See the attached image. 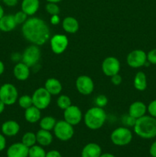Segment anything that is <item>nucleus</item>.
<instances>
[{
    "instance_id": "1",
    "label": "nucleus",
    "mask_w": 156,
    "mask_h": 157,
    "mask_svg": "<svg viewBox=\"0 0 156 157\" xmlns=\"http://www.w3.org/2000/svg\"><path fill=\"white\" fill-rule=\"evenodd\" d=\"M21 32L27 41L38 46L45 44L50 35L47 23L43 19L36 17L27 19L22 25Z\"/></svg>"
},
{
    "instance_id": "2",
    "label": "nucleus",
    "mask_w": 156,
    "mask_h": 157,
    "mask_svg": "<svg viewBox=\"0 0 156 157\" xmlns=\"http://www.w3.org/2000/svg\"><path fill=\"white\" fill-rule=\"evenodd\" d=\"M134 132L143 139H151L156 136V119L153 117L143 116L136 120Z\"/></svg>"
},
{
    "instance_id": "3",
    "label": "nucleus",
    "mask_w": 156,
    "mask_h": 157,
    "mask_svg": "<svg viewBox=\"0 0 156 157\" xmlns=\"http://www.w3.org/2000/svg\"><path fill=\"white\" fill-rule=\"evenodd\" d=\"M106 113L102 107H94L89 109L84 115V122L86 126L90 130L100 129L105 124Z\"/></svg>"
},
{
    "instance_id": "4",
    "label": "nucleus",
    "mask_w": 156,
    "mask_h": 157,
    "mask_svg": "<svg viewBox=\"0 0 156 157\" xmlns=\"http://www.w3.org/2000/svg\"><path fill=\"white\" fill-rule=\"evenodd\" d=\"M110 139L114 145L123 147L131 143L132 133L127 127H118L112 132Z\"/></svg>"
},
{
    "instance_id": "5",
    "label": "nucleus",
    "mask_w": 156,
    "mask_h": 157,
    "mask_svg": "<svg viewBox=\"0 0 156 157\" xmlns=\"http://www.w3.org/2000/svg\"><path fill=\"white\" fill-rule=\"evenodd\" d=\"M18 99V92L15 85L10 83H6L0 86V100L6 105H13Z\"/></svg>"
},
{
    "instance_id": "6",
    "label": "nucleus",
    "mask_w": 156,
    "mask_h": 157,
    "mask_svg": "<svg viewBox=\"0 0 156 157\" xmlns=\"http://www.w3.org/2000/svg\"><path fill=\"white\" fill-rule=\"evenodd\" d=\"M54 133L58 140L61 141H67L73 137L74 134V130L71 124L64 120V121H57L54 127Z\"/></svg>"
},
{
    "instance_id": "7",
    "label": "nucleus",
    "mask_w": 156,
    "mask_h": 157,
    "mask_svg": "<svg viewBox=\"0 0 156 157\" xmlns=\"http://www.w3.org/2000/svg\"><path fill=\"white\" fill-rule=\"evenodd\" d=\"M32 98L33 105L41 110L47 108L51 101V94L44 87H39L35 90Z\"/></svg>"
},
{
    "instance_id": "8",
    "label": "nucleus",
    "mask_w": 156,
    "mask_h": 157,
    "mask_svg": "<svg viewBox=\"0 0 156 157\" xmlns=\"http://www.w3.org/2000/svg\"><path fill=\"white\" fill-rule=\"evenodd\" d=\"M40 58H41V50L38 46L35 44H32L26 48L21 55L22 62L29 67H35L36 64H38Z\"/></svg>"
},
{
    "instance_id": "9",
    "label": "nucleus",
    "mask_w": 156,
    "mask_h": 157,
    "mask_svg": "<svg viewBox=\"0 0 156 157\" xmlns=\"http://www.w3.org/2000/svg\"><path fill=\"white\" fill-rule=\"evenodd\" d=\"M120 67V62L115 57H107L102 63V72L108 77H112L119 74Z\"/></svg>"
},
{
    "instance_id": "10",
    "label": "nucleus",
    "mask_w": 156,
    "mask_h": 157,
    "mask_svg": "<svg viewBox=\"0 0 156 157\" xmlns=\"http://www.w3.org/2000/svg\"><path fill=\"white\" fill-rule=\"evenodd\" d=\"M147 61V55L142 50H134L130 52L126 58L127 64L133 68H139L144 66Z\"/></svg>"
},
{
    "instance_id": "11",
    "label": "nucleus",
    "mask_w": 156,
    "mask_h": 157,
    "mask_svg": "<svg viewBox=\"0 0 156 157\" xmlns=\"http://www.w3.org/2000/svg\"><path fill=\"white\" fill-rule=\"evenodd\" d=\"M76 87L81 94L89 95L93 91L94 84L91 78L87 75H81L76 78Z\"/></svg>"
},
{
    "instance_id": "12",
    "label": "nucleus",
    "mask_w": 156,
    "mask_h": 157,
    "mask_svg": "<svg viewBox=\"0 0 156 157\" xmlns=\"http://www.w3.org/2000/svg\"><path fill=\"white\" fill-rule=\"evenodd\" d=\"M82 112L80 109L75 105H70L64 111V121L72 126L77 125L82 121Z\"/></svg>"
},
{
    "instance_id": "13",
    "label": "nucleus",
    "mask_w": 156,
    "mask_h": 157,
    "mask_svg": "<svg viewBox=\"0 0 156 157\" xmlns=\"http://www.w3.org/2000/svg\"><path fill=\"white\" fill-rule=\"evenodd\" d=\"M68 42V38L66 35L60 34L54 35L50 39V48L52 52L56 55L62 54L67 49Z\"/></svg>"
},
{
    "instance_id": "14",
    "label": "nucleus",
    "mask_w": 156,
    "mask_h": 157,
    "mask_svg": "<svg viewBox=\"0 0 156 157\" xmlns=\"http://www.w3.org/2000/svg\"><path fill=\"white\" fill-rule=\"evenodd\" d=\"M29 148L22 143H15L8 148L7 157H28Z\"/></svg>"
},
{
    "instance_id": "15",
    "label": "nucleus",
    "mask_w": 156,
    "mask_h": 157,
    "mask_svg": "<svg viewBox=\"0 0 156 157\" xmlns=\"http://www.w3.org/2000/svg\"><path fill=\"white\" fill-rule=\"evenodd\" d=\"M13 75L15 78L18 81H26L30 75L29 67L22 61L17 63L13 68Z\"/></svg>"
},
{
    "instance_id": "16",
    "label": "nucleus",
    "mask_w": 156,
    "mask_h": 157,
    "mask_svg": "<svg viewBox=\"0 0 156 157\" xmlns=\"http://www.w3.org/2000/svg\"><path fill=\"white\" fill-rule=\"evenodd\" d=\"M2 133L6 136H14L18 133L20 130V126L16 121H7L2 124Z\"/></svg>"
},
{
    "instance_id": "17",
    "label": "nucleus",
    "mask_w": 156,
    "mask_h": 157,
    "mask_svg": "<svg viewBox=\"0 0 156 157\" xmlns=\"http://www.w3.org/2000/svg\"><path fill=\"white\" fill-rule=\"evenodd\" d=\"M146 110L147 107L144 103L141 101H136L130 105L129 109H128V115L136 119H139L145 116Z\"/></svg>"
},
{
    "instance_id": "18",
    "label": "nucleus",
    "mask_w": 156,
    "mask_h": 157,
    "mask_svg": "<svg viewBox=\"0 0 156 157\" xmlns=\"http://www.w3.org/2000/svg\"><path fill=\"white\" fill-rule=\"evenodd\" d=\"M102 154V149L95 143H90L83 148L81 157H99Z\"/></svg>"
},
{
    "instance_id": "19",
    "label": "nucleus",
    "mask_w": 156,
    "mask_h": 157,
    "mask_svg": "<svg viewBox=\"0 0 156 157\" xmlns=\"http://www.w3.org/2000/svg\"><path fill=\"white\" fill-rule=\"evenodd\" d=\"M17 24L14 18V15H4L0 19V31L9 32L15 29Z\"/></svg>"
},
{
    "instance_id": "20",
    "label": "nucleus",
    "mask_w": 156,
    "mask_h": 157,
    "mask_svg": "<svg viewBox=\"0 0 156 157\" xmlns=\"http://www.w3.org/2000/svg\"><path fill=\"white\" fill-rule=\"evenodd\" d=\"M39 0H22L21 11L25 12L28 15H33L39 9Z\"/></svg>"
},
{
    "instance_id": "21",
    "label": "nucleus",
    "mask_w": 156,
    "mask_h": 157,
    "mask_svg": "<svg viewBox=\"0 0 156 157\" xmlns=\"http://www.w3.org/2000/svg\"><path fill=\"white\" fill-rule=\"evenodd\" d=\"M44 88L51 95H58L62 90V84L56 78H50L46 81Z\"/></svg>"
},
{
    "instance_id": "22",
    "label": "nucleus",
    "mask_w": 156,
    "mask_h": 157,
    "mask_svg": "<svg viewBox=\"0 0 156 157\" xmlns=\"http://www.w3.org/2000/svg\"><path fill=\"white\" fill-rule=\"evenodd\" d=\"M37 143L41 147H47L53 141V136L50 131L41 129L36 133Z\"/></svg>"
},
{
    "instance_id": "23",
    "label": "nucleus",
    "mask_w": 156,
    "mask_h": 157,
    "mask_svg": "<svg viewBox=\"0 0 156 157\" xmlns=\"http://www.w3.org/2000/svg\"><path fill=\"white\" fill-rule=\"evenodd\" d=\"M41 110L32 105V107L25 109L24 111V118L26 121L31 124H35L41 120Z\"/></svg>"
},
{
    "instance_id": "24",
    "label": "nucleus",
    "mask_w": 156,
    "mask_h": 157,
    "mask_svg": "<svg viewBox=\"0 0 156 157\" xmlns=\"http://www.w3.org/2000/svg\"><path fill=\"white\" fill-rule=\"evenodd\" d=\"M62 27L66 32L70 34L76 33L79 29V22L75 18L71 16L66 17L62 22Z\"/></svg>"
},
{
    "instance_id": "25",
    "label": "nucleus",
    "mask_w": 156,
    "mask_h": 157,
    "mask_svg": "<svg viewBox=\"0 0 156 157\" xmlns=\"http://www.w3.org/2000/svg\"><path fill=\"white\" fill-rule=\"evenodd\" d=\"M134 87L136 90H145L147 87V80L146 76L142 71L138 72L134 78Z\"/></svg>"
},
{
    "instance_id": "26",
    "label": "nucleus",
    "mask_w": 156,
    "mask_h": 157,
    "mask_svg": "<svg viewBox=\"0 0 156 157\" xmlns=\"http://www.w3.org/2000/svg\"><path fill=\"white\" fill-rule=\"evenodd\" d=\"M39 125L41 129L45 130H48L50 131L51 130H54L55 124H56L57 121L55 118L52 117H44L42 119L40 120Z\"/></svg>"
},
{
    "instance_id": "27",
    "label": "nucleus",
    "mask_w": 156,
    "mask_h": 157,
    "mask_svg": "<svg viewBox=\"0 0 156 157\" xmlns=\"http://www.w3.org/2000/svg\"><path fill=\"white\" fill-rule=\"evenodd\" d=\"M21 143L28 148L33 147L37 143L36 134L34 133L33 132H27L23 135L22 138H21Z\"/></svg>"
},
{
    "instance_id": "28",
    "label": "nucleus",
    "mask_w": 156,
    "mask_h": 157,
    "mask_svg": "<svg viewBox=\"0 0 156 157\" xmlns=\"http://www.w3.org/2000/svg\"><path fill=\"white\" fill-rule=\"evenodd\" d=\"M46 152L41 146L34 145L29 148L28 157H45Z\"/></svg>"
},
{
    "instance_id": "29",
    "label": "nucleus",
    "mask_w": 156,
    "mask_h": 157,
    "mask_svg": "<svg viewBox=\"0 0 156 157\" xmlns=\"http://www.w3.org/2000/svg\"><path fill=\"white\" fill-rule=\"evenodd\" d=\"M57 105L59 108L62 109V110H65L67 107H70L71 104V100L67 95H61L59 98L57 100Z\"/></svg>"
},
{
    "instance_id": "30",
    "label": "nucleus",
    "mask_w": 156,
    "mask_h": 157,
    "mask_svg": "<svg viewBox=\"0 0 156 157\" xmlns=\"http://www.w3.org/2000/svg\"><path fill=\"white\" fill-rule=\"evenodd\" d=\"M18 104L20 107L23 109H27L28 107H32L33 105V101H32V98L29 95H22L18 99Z\"/></svg>"
},
{
    "instance_id": "31",
    "label": "nucleus",
    "mask_w": 156,
    "mask_h": 157,
    "mask_svg": "<svg viewBox=\"0 0 156 157\" xmlns=\"http://www.w3.org/2000/svg\"><path fill=\"white\" fill-rule=\"evenodd\" d=\"M45 9L50 15H56L60 13V8L57 3L48 2L46 5Z\"/></svg>"
},
{
    "instance_id": "32",
    "label": "nucleus",
    "mask_w": 156,
    "mask_h": 157,
    "mask_svg": "<svg viewBox=\"0 0 156 157\" xmlns=\"http://www.w3.org/2000/svg\"><path fill=\"white\" fill-rule=\"evenodd\" d=\"M14 18L17 25L24 24L28 19V15L23 11H19L14 15Z\"/></svg>"
},
{
    "instance_id": "33",
    "label": "nucleus",
    "mask_w": 156,
    "mask_h": 157,
    "mask_svg": "<svg viewBox=\"0 0 156 157\" xmlns=\"http://www.w3.org/2000/svg\"><path fill=\"white\" fill-rule=\"evenodd\" d=\"M95 104H96V107H104L105 106H106V104H108V99H107L105 95L100 94L99 96H97V98L95 100Z\"/></svg>"
},
{
    "instance_id": "34",
    "label": "nucleus",
    "mask_w": 156,
    "mask_h": 157,
    "mask_svg": "<svg viewBox=\"0 0 156 157\" xmlns=\"http://www.w3.org/2000/svg\"><path fill=\"white\" fill-rule=\"evenodd\" d=\"M136 118L132 117L130 115H128V116H125L122 119V121H123V124H125V126H129V127H134L135 124L136 122Z\"/></svg>"
},
{
    "instance_id": "35",
    "label": "nucleus",
    "mask_w": 156,
    "mask_h": 157,
    "mask_svg": "<svg viewBox=\"0 0 156 157\" xmlns=\"http://www.w3.org/2000/svg\"><path fill=\"white\" fill-rule=\"evenodd\" d=\"M147 61L151 64H156V49L150 51L147 55Z\"/></svg>"
},
{
    "instance_id": "36",
    "label": "nucleus",
    "mask_w": 156,
    "mask_h": 157,
    "mask_svg": "<svg viewBox=\"0 0 156 157\" xmlns=\"http://www.w3.org/2000/svg\"><path fill=\"white\" fill-rule=\"evenodd\" d=\"M148 110L150 115L153 117H156V100L151 101L148 107Z\"/></svg>"
},
{
    "instance_id": "37",
    "label": "nucleus",
    "mask_w": 156,
    "mask_h": 157,
    "mask_svg": "<svg viewBox=\"0 0 156 157\" xmlns=\"http://www.w3.org/2000/svg\"><path fill=\"white\" fill-rule=\"evenodd\" d=\"M111 81L114 85H119L122 82V77L119 74L113 75V76L111 77Z\"/></svg>"
},
{
    "instance_id": "38",
    "label": "nucleus",
    "mask_w": 156,
    "mask_h": 157,
    "mask_svg": "<svg viewBox=\"0 0 156 157\" xmlns=\"http://www.w3.org/2000/svg\"><path fill=\"white\" fill-rule=\"evenodd\" d=\"M6 147V140L5 135L0 133V152L5 150Z\"/></svg>"
},
{
    "instance_id": "39",
    "label": "nucleus",
    "mask_w": 156,
    "mask_h": 157,
    "mask_svg": "<svg viewBox=\"0 0 156 157\" xmlns=\"http://www.w3.org/2000/svg\"><path fill=\"white\" fill-rule=\"evenodd\" d=\"M45 157H62V156L58 150H50V151L46 153Z\"/></svg>"
},
{
    "instance_id": "40",
    "label": "nucleus",
    "mask_w": 156,
    "mask_h": 157,
    "mask_svg": "<svg viewBox=\"0 0 156 157\" xmlns=\"http://www.w3.org/2000/svg\"><path fill=\"white\" fill-rule=\"evenodd\" d=\"M6 6L9 7H13L15 6L18 2V0H2Z\"/></svg>"
},
{
    "instance_id": "41",
    "label": "nucleus",
    "mask_w": 156,
    "mask_h": 157,
    "mask_svg": "<svg viewBox=\"0 0 156 157\" xmlns=\"http://www.w3.org/2000/svg\"><path fill=\"white\" fill-rule=\"evenodd\" d=\"M150 155L152 157H156V141H154L152 144H151V147L149 150Z\"/></svg>"
},
{
    "instance_id": "42",
    "label": "nucleus",
    "mask_w": 156,
    "mask_h": 157,
    "mask_svg": "<svg viewBox=\"0 0 156 157\" xmlns=\"http://www.w3.org/2000/svg\"><path fill=\"white\" fill-rule=\"evenodd\" d=\"M50 22L53 25H58L60 22V18L58 16V15H51V18H50Z\"/></svg>"
},
{
    "instance_id": "43",
    "label": "nucleus",
    "mask_w": 156,
    "mask_h": 157,
    "mask_svg": "<svg viewBox=\"0 0 156 157\" xmlns=\"http://www.w3.org/2000/svg\"><path fill=\"white\" fill-rule=\"evenodd\" d=\"M5 71V64L2 61H0V76L4 73Z\"/></svg>"
},
{
    "instance_id": "44",
    "label": "nucleus",
    "mask_w": 156,
    "mask_h": 157,
    "mask_svg": "<svg viewBox=\"0 0 156 157\" xmlns=\"http://www.w3.org/2000/svg\"><path fill=\"white\" fill-rule=\"evenodd\" d=\"M6 104H5L4 103L0 100V114H1L2 113H3V111L5 110V107H6Z\"/></svg>"
},
{
    "instance_id": "45",
    "label": "nucleus",
    "mask_w": 156,
    "mask_h": 157,
    "mask_svg": "<svg viewBox=\"0 0 156 157\" xmlns=\"http://www.w3.org/2000/svg\"><path fill=\"white\" fill-rule=\"evenodd\" d=\"M99 157H116V156H115L113 154H112V153H102Z\"/></svg>"
},
{
    "instance_id": "46",
    "label": "nucleus",
    "mask_w": 156,
    "mask_h": 157,
    "mask_svg": "<svg viewBox=\"0 0 156 157\" xmlns=\"http://www.w3.org/2000/svg\"><path fill=\"white\" fill-rule=\"evenodd\" d=\"M5 15V12H4V9H3L2 6L0 5V19H1L2 18L3 16H4Z\"/></svg>"
},
{
    "instance_id": "47",
    "label": "nucleus",
    "mask_w": 156,
    "mask_h": 157,
    "mask_svg": "<svg viewBox=\"0 0 156 157\" xmlns=\"http://www.w3.org/2000/svg\"><path fill=\"white\" fill-rule=\"evenodd\" d=\"M47 2H54V3H58L59 2L62 1V0H46Z\"/></svg>"
},
{
    "instance_id": "48",
    "label": "nucleus",
    "mask_w": 156,
    "mask_h": 157,
    "mask_svg": "<svg viewBox=\"0 0 156 157\" xmlns=\"http://www.w3.org/2000/svg\"><path fill=\"white\" fill-rule=\"evenodd\" d=\"M0 1H1V0H0Z\"/></svg>"
}]
</instances>
